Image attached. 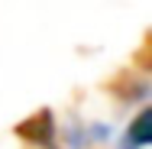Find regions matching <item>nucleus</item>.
Returning a JSON list of instances; mask_svg holds the SVG:
<instances>
[{"label": "nucleus", "instance_id": "f257e3e1", "mask_svg": "<svg viewBox=\"0 0 152 149\" xmlns=\"http://www.w3.org/2000/svg\"><path fill=\"white\" fill-rule=\"evenodd\" d=\"M16 136L23 143H29L36 149H55V136H58V126H55V114L49 107H39L36 114H29L26 120L16 123Z\"/></svg>", "mask_w": 152, "mask_h": 149}, {"label": "nucleus", "instance_id": "f03ea898", "mask_svg": "<svg viewBox=\"0 0 152 149\" xmlns=\"http://www.w3.org/2000/svg\"><path fill=\"white\" fill-rule=\"evenodd\" d=\"M149 143H152V107H142L129 120V126L120 139V149H146Z\"/></svg>", "mask_w": 152, "mask_h": 149}, {"label": "nucleus", "instance_id": "7ed1b4c3", "mask_svg": "<svg viewBox=\"0 0 152 149\" xmlns=\"http://www.w3.org/2000/svg\"><path fill=\"white\" fill-rule=\"evenodd\" d=\"M107 91H110L117 101H123V104H133V101L146 97L149 84H146V78H136L133 71H120V75H113V78L107 81Z\"/></svg>", "mask_w": 152, "mask_h": 149}, {"label": "nucleus", "instance_id": "20e7f679", "mask_svg": "<svg viewBox=\"0 0 152 149\" xmlns=\"http://www.w3.org/2000/svg\"><path fill=\"white\" fill-rule=\"evenodd\" d=\"M149 36H146V39H142V49H139V52H136V65H139V71H142V75H149L152 71V59H149Z\"/></svg>", "mask_w": 152, "mask_h": 149}]
</instances>
